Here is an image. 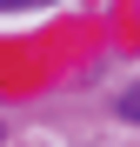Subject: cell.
<instances>
[{"instance_id": "1", "label": "cell", "mask_w": 140, "mask_h": 147, "mask_svg": "<svg viewBox=\"0 0 140 147\" xmlns=\"http://www.w3.org/2000/svg\"><path fill=\"white\" fill-rule=\"evenodd\" d=\"M120 114H127V120H140V87H127V94H120Z\"/></svg>"}, {"instance_id": "2", "label": "cell", "mask_w": 140, "mask_h": 147, "mask_svg": "<svg viewBox=\"0 0 140 147\" xmlns=\"http://www.w3.org/2000/svg\"><path fill=\"white\" fill-rule=\"evenodd\" d=\"M0 7H47V0H0Z\"/></svg>"}]
</instances>
